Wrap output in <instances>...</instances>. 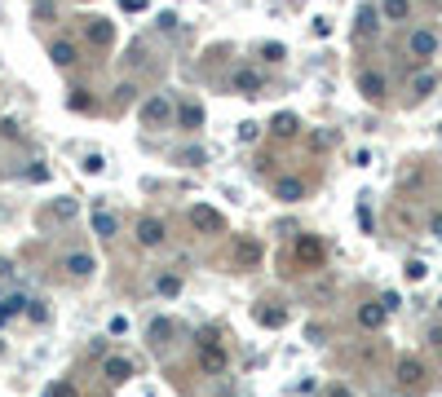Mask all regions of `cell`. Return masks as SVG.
I'll return each mask as SVG.
<instances>
[{
  "instance_id": "cell-10",
  "label": "cell",
  "mask_w": 442,
  "mask_h": 397,
  "mask_svg": "<svg viewBox=\"0 0 442 397\" xmlns=\"http://www.w3.org/2000/svg\"><path fill=\"white\" fill-rule=\"evenodd\" d=\"M358 93H363L367 102H381L385 97V75L381 71H358Z\"/></svg>"
},
{
  "instance_id": "cell-25",
  "label": "cell",
  "mask_w": 442,
  "mask_h": 397,
  "mask_svg": "<svg viewBox=\"0 0 442 397\" xmlns=\"http://www.w3.org/2000/svg\"><path fill=\"white\" fill-rule=\"evenodd\" d=\"M434 89H438V75H434V71H420V75L412 80V97H429Z\"/></svg>"
},
{
  "instance_id": "cell-12",
  "label": "cell",
  "mask_w": 442,
  "mask_h": 397,
  "mask_svg": "<svg viewBox=\"0 0 442 397\" xmlns=\"http://www.w3.org/2000/svg\"><path fill=\"white\" fill-rule=\"evenodd\" d=\"M394 375H398V384H403V389H416L420 379H424V362H420V358H403Z\"/></svg>"
},
{
  "instance_id": "cell-18",
  "label": "cell",
  "mask_w": 442,
  "mask_h": 397,
  "mask_svg": "<svg viewBox=\"0 0 442 397\" xmlns=\"http://www.w3.org/2000/svg\"><path fill=\"white\" fill-rule=\"evenodd\" d=\"M381 13L389 23H407L412 18V0H381Z\"/></svg>"
},
{
  "instance_id": "cell-14",
  "label": "cell",
  "mask_w": 442,
  "mask_h": 397,
  "mask_svg": "<svg viewBox=\"0 0 442 397\" xmlns=\"http://www.w3.org/2000/svg\"><path fill=\"white\" fill-rule=\"evenodd\" d=\"M93 229H97V239H116V229H120V221H116V212H106V208H93Z\"/></svg>"
},
{
  "instance_id": "cell-15",
  "label": "cell",
  "mask_w": 442,
  "mask_h": 397,
  "mask_svg": "<svg viewBox=\"0 0 442 397\" xmlns=\"http://www.w3.org/2000/svg\"><path fill=\"white\" fill-rule=\"evenodd\" d=\"M270 132H274V137H297V132H301V120H297L292 111H279V115L270 120Z\"/></svg>"
},
{
  "instance_id": "cell-36",
  "label": "cell",
  "mask_w": 442,
  "mask_h": 397,
  "mask_svg": "<svg viewBox=\"0 0 442 397\" xmlns=\"http://www.w3.org/2000/svg\"><path fill=\"white\" fill-rule=\"evenodd\" d=\"M27 305H31L27 313H31V318H36V322H44V318H49V309H44V301H27Z\"/></svg>"
},
{
  "instance_id": "cell-6",
  "label": "cell",
  "mask_w": 442,
  "mask_h": 397,
  "mask_svg": "<svg viewBox=\"0 0 442 397\" xmlns=\"http://www.w3.org/2000/svg\"><path fill=\"white\" fill-rule=\"evenodd\" d=\"M231 93L235 97H261V75L252 66H235L231 71Z\"/></svg>"
},
{
  "instance_id": "cell-33",
  "label": "cell",
  "mask_w": 442,
  "mask_h": 397,
  "mask_svg": "<svg viewBox=\"0 0 442 397\" xmlns=\"http://www.w3.org/2000/svg\"><path fill=\"white\" fill-rule=\"evenodd\" d=\"M0 137H9V141H23V128H18V120H0Z\"/></svg>"
},
{
  "instance_id": "cell-5",
  "label": "cell",
  "mask_w": 442,
  "mask_h": 397,
  "mask_svg": "<svg viewBox=\"0 0 442 397\" xmlns=\"http://www.w3.org/2000/svg\"><path fill=\"white\" fill-rule=\"evenodd\" d=\"M323 256H327L323 239H314V234L297 239V265H301V270H323Z\"/></svg>"
},
{
  "instance_id": "cell-41",
  "label": "cell",
  "mask_w": 442,
  "mask_h": 397,
  "mask_svg": "<svg viewBox=\"0 0 442 397\" xmlns=\"http://www.w3.org/2000/svg\"><path fill=\"white\" fill-rule=\"evenodd\" d=\"M0 353H5V340H0Z\"/></svg>"
},
{
  "instance_id": "cell-27",
  "label": "cell",
  "mask_w": 442,
  "mask_h": 397,
  "mask_svg": "<svg viewBox=\"0 0 442 397\" xmlns=\"http://www.w3.org/2000/svg\"><path fill=\"white\" fill-rule=\"evenodd\" d=\"M67 111H93V93L89 89H71L67 93Z\"/></svg>"
},
{
  "instance_id": "cell-21",
  "label": "cell",
  "mask_w": 442,
  "mask_h": 397,
  "mask_svg": "<svg viewBox=\"0 0 442 397\" xmlns=\"http://www.w3.org/2000/svg\"><path fill=\"white\" fill-rule=\"evenodd\" d=\"M102 375L120 384V379H128V375H133V362H128V358H106V362H102Z\"/></svg>"
},
{
  "instance_id": "cell-8",
  "label": "cell",
  "mask_w": 442,
  "mask_h": 397,
  "mask_svg": "<svg viewBox=\"0 0 442 397\" xmlns=\"http://www.w3.org/2000/svg\"><path fill=\"white\" fill-rule=\"evenodd\" d=\"M199 371L204 375H221L226 371V349L217 340H199Z\"/></svg>"
},
{
  "instance_id": "cell-43",
  "label": "cell",
  "mask_w": 442,
  "mask_h": 397,
  "mask_svg": "<svg viewBox=\"0 0 442 397\" xmlns=\"http://www.w3.org/2000/svg\"><path fill=\"white\" fill-rule=\"evenodd\" d=\"M438 305H442V301H438Z\"/></svg>"
},
{
  "instance_id": "cell-9",
  "label": "cell",
  "mask_w": 442,
  "mask_h": 397,
  "mask_svg": "<svg viewBox=\"0 0 442 397\" xmlns=\"http://www.w3.org/2000/svg\"><path fill=\"white\" fill-rule=\"evenodd\" d=\"M376 27H381V9H376V5H363V9H358V18H354V36L367 40V36H376Z\"/></svg>"
},
{
  "instance_id": "cell-7",
  "label": "cell",
  "mask_w": 442,
  "mask_h": 397,
  "mask_svg": "<svg viewBox=\"0 0 442 397\" xmlns=\"http://www.w3.org/2000/svg\"><path fill=\"white\" fill-rule=\"evenodd\" d=\"M85 36L93 49H111L116 44V23L111 18H85Z\"/></svg>"
},
{
  "instance_id": "cell-19",
  "label": "cell",
  "mask_w": 442,
  "mask_h": 397,
  "mask_svg": "<svg viewBox=\"0 0 442 397\" xmlns=\"http://www.w3.org/2000/svg\"><path fill=\"white\" fill-rule=\"evenodd\" d=\"M23 296L18 291H9V296H0V327H5V322H13V318H18V313H23Z\"/></svg>"
},
{
  "instance_id": "cell-11",
  "label": "cell",
  "mask_w": 442,
  "mask_h": 397,
  "mask_svg": "<svg viewBox=\"0 0 442 397\" xmlns=\"http://www.w3.org/2000/svg\"><path fill=\"white\" fill-rule=\"evenodd\" d=\"M137 243L142 247H159L164 243V221L159 217H142L137 221Z\"/></svg>"
},
{
  "instance_id": "cell-31",
  "label": "cell",
  "mask_w": 442,
  "mask_h": 397,
  "mask_svg": "<svg viewBox=\"0 0 442 397\" xmlns=\"http://www.w3.org/2000/svg\"><path fill=\"white\" fill-rule=\"evenodd\" d=\"M235 137H239L243 146H248V141H257V137H261V124H252V120H243V124H239V132H235Z\"/></svg>"
},
{
  "instance_id": "cell-1",
  "label": "cell",
  "mask_w": 442,
  "mask_h": 397,
  "mask_svg": "<svg viewBox=\"0 0 442 397\" xmlns=\"http://www.w3.org/2000/svg\"><path fill=\"white\" fill-rule=\"evenodd\" d=\"M137 115H142V128H168L173 124V102L164 93H155V97H146V102H142Z\"/></svg>"
},
{
  "instance_id": "cell-39",
  "label": "cell",
  "mask_w": 442,
  "mask_h": 397,
  "mask_svg": "<svg viewBox=\"0 0 442 397\" xmlns=\"http://www.w3.org/2000/svg\"><path fill=\"white\" fill-rule=\"evenodd\" d=\"M327 397H350V389H340V384H332V389H327Z\"/></svg>"
},
{
  "instance_id": "cell-42",
  "label": "cell",
  "mask_w": 442,
  "mask_h": 397,
  "mask_svg": "<svg viewBox=\"0 0 442 397\" xmlns=\"http://www.w3.org/2000/svg\"><path fill=\"white\" fill-rule=\"evenodd\" d=\"M434 5H438V0H434Z\"/></svg>"
},
{
  "instance_id": "cell-16",
  "label": "cell",
  "mask_w": 442,
  "mask_h": 397,
  "mask_svg": "<svg viewBox=\"0 0 442 397\" xmlns=\"http://www.w3.org/2000/svg\"><path fill=\"white\" fill-rule=\"evenodd\" d=\"M44 221H75V198H54V203L44 208Z\"/></svg>"
},
{
  "instance_id": "cell-20",
  "label": "cell",
  "mask_w": 442,
  "mask_h": 397,
  "mask_svg": "<svg viewBox=\"0 0 442 397\" xmlns=\"http://www.w3.org/2000/svg\"><path fill=\"white\" fill-rule=\"evenodd\" d=\"M385 313H389V309H385L381 301H376V305H363V309H358V327H367V331H376V327H381V322H385Z\"/></svg>"
},
{
  "instance_id": "cell-4",
  "label": "cell",
  "mask_w": 442,
  "mask_h": 397,
  "mask_svg": "<svg viewBox=\"0 0 442 397\" xmlns=\"http://www.w3.org/2000/svg\"><path fill=\"white\" fill-rule=\"evenodd\" d=\"M434 53H438V36L429 27H416L412 36H407V58H412V62H429Z\"/></svg>"
},
{
  "instance_id": "cell-26",
  "label": "cell",
  "mask_w": 442,
  "mask_h": 397,
  "mask_svg": "<svg viewBox=\"0 0 442 397\" xmlns=\"http://www.w3.org/2000/svg\"><path fill=\"white\" fill-rule=\"evenodd\" d=\"M177 163H186V168H204V163H208V151H204V146H186V151L177 155Z\"/></svg>"
},
{
  "instance_id": "cell-17",
  "label": "cell",
  "mask_w": 442,
  "mask_h": 397,
  "mask_svg": "<svg viewBox=\"0 0 442 397\" xmlns=\"http://www.w3.org/2000/svg\"><path fill=\"white\" fill-rule=\"evenodd\" d=\"M49 58H54V66H75L80 49H75L71 40H54V44H49Z\"/></svg>"
},
{
  "instance_id": "cell-24",
  "label": "cell",
  "mask_w": 442,
  "mask_h": 397,
  "mask_svg": "<svg viewBox=\"0 0 442 397\" xmlns=\"http://www.w3.org/2000/svg\"><path fill=\"white\" fill-rule=\"evenodd\" d=\"M67 274H71V278H89V274H93V256H89V252H71V256H67Z\"/></svg>"
},
{
  "instance_id": "cell-2",
  "label": "cell",
  "mask_w": 442,
  "mask_h": 397,
  "mask_svg": "<svg viewBox=\"0 0 442 397\" xmlns=\"http://www.w3.org/2000/svg\"><path fill=\"white\" fill-rule=\"evenodd\" d=\"M186 221H190V229H199V234H221V229H226V217L217 208H208V203H190Z\"/></svg>"
},
{
  "instance_id": "cell-3",
  "label": "cell",
  "mask_w": 442,
  "mask_h": 397,
  "mask_svg": "<svg viewBox=\"0 0 442 397\" xmlns=\"http://www.w3.org/2000/svg\"><path fill=\"white\" fill-rule=\"evenodd\" d=\"M208 120V111L204 102H195V97H182V102H173V124L177 128H186V132H199Z\"/></svg>"
},
{
  "instance_id": "cell-30",
  "label": "cell",
  "mask_w": 442,
  "mask_h": 397,
  "mask_svg": "<svg viewBox=\"0 0 442 397\" xmlns=\"http://www.w3.org/2000/svg\"><path fill=\"white\" fill-rule=\"evenodd\" d=\"M257 322H261V327H283L288 313H283V309H257Z\"/></svg>"
},
{
  "instance_id": "cell-38",
  "label": "cell",
  "mask_w": 442,
  "mask_h": 397,
  "mask_svg": "<svg viewBox=\"0 0 442 397\" xmlns=\"http://www.w3.org/2000/svg\"><path fill=\"white\" fill-rule=\"evenodd\" d=\"M120 9L124 13H137V9H146V0H120Z\"/></svg>"
},
{
  "instance_id": "cell-28",
  "label": "cell",
  "mask_w": 442,
  "mask_h": 397,
  "mask_svg": "<svg viewBox=\"0 0 442 397\" xmlns=\"http://www.w3.org/2000/svg\"><path fill=\"white\" fill-rule=\"evenodd\" d=\"M155 291L159 296H177V291H182V278H177V274H159L155 278Z\"/></svg>"
},
{
  "instance_id": "cell-37",
  "label": "cell",
  "mask_w": 442,
  "mask_h": 397,
  "mask_svg": "<svg viewBox=\"0 0 442 397\" xmlns=\"http://www.w3.org/2000/svg\"><path fill=\"white\" fill-rule=\"evenodd\" d=\"M27 181H49V168H44V163H31V168H27Z\"/></svg>"
},
{
  "instance_id": "cell-23",
  "label": "cell",
  "mask_w": 442,
  "mask_h": 397,
  "mask_svg": "<svg viewBox=\"0 0 442 397\" xmlns=\"http://www.w3.org/2000/svg\"><path fill=\"white\" fill-rule=\"evenodd\" d=\"M235 260H239V265H257V260H261V243H257V239H239V243H235Z\"/></svg>"
},
{
  "instance_id": "cell-32",
  "label": "cell",
  "mask_w": 442,
  "mask_h": 397,
  "mask_svg": "<svg viewBox=\"0 0 442 397\" xmlns=\"http://www.w3.org/2000/svg\"><path fill=\"white\" fill-rule=\"evenodd\" d=\"M44 397H80V393H75V384H67V379H54Z\"/></svg>"
},
{
  "instance_id": "cell-29",
  "label": "cell",
  "mask_w": 442,
  "mask_h": 397,
  "mask_svg": "<svg viewBox=\"0 0 442 397\" xmlns=\"http://www.w3.org/2000/svg\"><path fill=\"white\" fill-rule=\"evenodd\" d=\"M257 53H261V58H266V62H283V58H288V49H283L279 40H266V44H261V49H257Z\"/></svg>"
},
{
  "instance_id": "cell-35",
  "label": "cell",
  "mask_w": 442,
  "mask_h": 397,
  "mask_svg": "<svg viewBox=\"0 0 442 397\" xmlns=\"http://www.w3.org/2000/svg\"><path fill=\"white\" fill-rule=\"evenodd\" d=\"M102 163H106L102 155H89V159H85V172H89V177H97V172H102Z\"/></svg>"
},
{
  "instance_id": "cell-22",
  "label": "cell",
  "mask_w": 442,
  "mask_h": 397,
  "mask_svg": "<svg viewBox=\"0 0 442 397\" xmlns=\"http://www.w3.org/2000/svg\"><path fill=\"white\" fill-rule=\"evenodd\" d=\"M173 331H177V322H173V318H155L151 327H146V340H151V344H168Z\"/></svg>"
},
{
  "instance_id": "cell-34",
  "label": "cell",
  "mask_w": 442,
  "mask_h": 397,
  "mask_svg": "<svg viewBox=\"0 0 442 397\" xmlns=\"http://www.w3.org/2000/svg\"><path fill=\"white\" fill-rule=\"evenodd\" d=\"M424 274H429V270H424V260H407V278H412V283H420Z\"/></svg>"
},
{
  "instance_id": "cell-40",
  "label": "cell",
  "mask_w": 442,
  "mask_h": 397,
  "mask_svg": "<svg viewBox=\"0 0 442 397\" xmlns=\"http://www.w3.org/2000/svg\"><path fill=\"white\" fill-rule=\"evenodd\" d=\"M429 225H434V234H438V239H442V212H438V217H434V221H429Z\"/></svg>"
},
{
  "instance_id": "cell-13",
  "label": "cell",
  "mask_w": 442,
  "mask_h": 397,
  "mask_svg": "<svg viewBox=\"0 0 442 397\" xmlns=\"http://www.w3.org/2000/svg\"><path fill=\"white\" fill-rule=\"evenodd\" d=\"M274 194H279L283 203H297V198H305V181L301 177H279L274 181Z\"/></svg>"
}]
</instances>
